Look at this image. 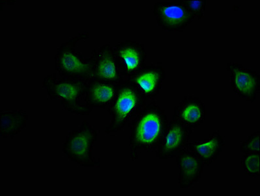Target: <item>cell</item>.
Instances as JSON below:
<instances>
[{
    "label": "cell",
    "mask_w": 260,
    "mask_h": 196,
    "mask_svg": "<svg viewBox=\"0 0 260 196\" xmlns=\"http://www.w3.org/2000/svg\"><path fill=\"white\" fill-rule=\"evenodd\" d=\"M165 110L156 101L146 104L129 124L130 159L136 161L139 151H156L168 124Z\"/></svg>",
    "instance_id": "cell-1"
},
{
    "label": "cell",
    "mask_w": 260,
    "mask_h": 196,
    "mask_svg": "<svg viewBox=\"0 0 260 196\" xmlns=\"http://www.w3.org/2000/svg\"><path fill=\"white\" fill-rule=\"evenodd\" d=\"M89 38L87 31H80L59 46L54 57V66L60 76L86 82L92 79L96 49L85 57L75 49L77 43Z\"/></svg>",
    "instance_id": "cell-2"
},
{
    "label": "cell",
    "mask_w": 260,
    "mask_h": 196,
    "mask_svg": "<svg viewBox=\"0 0 260 196\" xmlns=\"http://www.w3.org/2000/svg\"><path fill=\"white\" fill-rule=\"evenodd\" d=\"M87 83L52 73L45 77L42 86L46 90L48 96L58 101L68 112L88 116L92 112L93 108L85 101Z\"/></svg>",
    "instance_id": "cell-3"
},
{
    "label": "cell",
    "mask_w": 260,
    "mask_h": 196,
    "mask_svg": "<svg viewBox=\"0 0 260 196\" xmlns=\"http://www.w3.org/2000/svg\"><path fill=\"white\" fill-rule=\"evenodd\" d=\"M99 132L88 121L81 123L79 128L71 130L62 145L66 158L86 168L100 167V159L93 156Z\"/></svg>",
    "instance_id": "cell-4"
},
{
    "label": "cell",
    "mask_w": 260,
    "mask_h": 196,
    "mask_svg": "<svg viewBox=\"0 0 260 196\" xmlns=\"http://www.w3.org/2000/svg\"><path fill=\"white\" fill-rule=\"evenodd\" d=\"M147 102L131 84L125 81L121 83L115 99L107 108L112 119L105 128L106 134L108 135L122 131L146 106Z\"/></svg>",
    "instance_id": "cell-5"
},
{
    "label": "cell",
    "mask_w": 260,
    "mask_h": 196,
    "mask_svg": "<svg viewBox=\"0 0 260 196\" xmlns=\"http://www.w3.org/2000/svg\"><path fill=\"white\" fill-rule=\"evenodd\" d=\"M152 12L158 26L169 32L183 31L196 20L183 0L158 1Z\"/></svg>",
    "instance_id": "cell-6"
},
{
    "label": "cell",
    "mask_w": 260,
    "mask_h": 196,
    "mask_svg": "<svg viewBox=\"0 0 260 196\" xmlns=\"http://www.w3.org/2000/svg\"><path fill=\"white\" fill-rule=\"evenodd\" d=\"M227 70L234 92L241 100L254 103L260 92V75L252 68L240 63L228 62Z\"/></svg>",
    "instance_id": "cell-7"
},
{
    "label": "cell",
    "mask_w": 260,
    "mask_h": 196,
    "mask_svg": "<svg viewBox=\"0 0 260 196\" xmlns=\"http://www.w3.org/2000/svg\"><path fill=\"white\" fill-rule=\"evenodd\" d=\"M120 72L125 79L140 72L146 66L147 52L145 45L136 40H126L113 46Z\"/></svg>",
    "instance_id": "cell-8"
},
{
    "label": "cell",
    "mask_w": 260,
    "mask_h": 196,
    "mask_svg": "<svg viewBox=\"0 0 260 196\" xmlns=\"http://www.w3.org/2000/svg\"><path fill=\"white\" fill-rule=\"evenodd\" d=\"M192 133V129L171 120L159 140L156 150V158L160 160L176 158L188 147Z\"/></svg>",
    "instance_id": "cell-9"
},
{
    "label": "cell",
    "mask_w": 260,
    "mask_h": 196,
    "mask_svg": "<svg viewBox=\"0 0 260 196\" xmlns=\"http://www.w3.org/2000/svg\"><path fill=\"white\" fill-rule=\"evenodd\" d=\"M166 77V71L158 64L146 65L142 70L125 81L131 84L146 100L158 96Z\"/></svg>",
    "instance_id": "cell-10"
},
{
    "label": "cell",
    "mask_w": 260,
    "mask_h": 196,
    "mask_svg": "<svg viewBox=\"0 0 260 196\" xmlns=\"http://www.w3.org/2000/svg\"><path fill=\"white\" fill-rule=\"evenodd\" d=\"M205 118L206 106L198 97H184L177 102L173 109L172 120L190 129L200 126Z\"/></svg>",
    "instance_id": "cell-11"
},
{
    "label": "cell",
    "mask_w": 260,
    "mask_h": 196,
    "mask_svg": "<svg viewBox=\"0 0 260 196\" xmlns=\"http://www.w3.org/2000/svg\"><path fill=\"white\" fill-rule=\"evenodd\" d=\"M92 79L114 83H122L125 81L120 74L113 46L109 43L96 50Z\"/></svg>",
    "instance_id": "cell-12"
},
{
    "label": "cell",
    "mask_w": 260,
    "mask_h": 196,
    "mask_svg": "<svg viewBox=\"0 0 260 196\" xmlns=\"http://www.w3.org/2000/svg\"><path fill=\"white\" fill-rule=\"evenodd\" d=\"M179 169L178 188L191 189L200 181L205 167L203 161L188 147L176 157Z\"/></svg>",
    "instance_id": "cell-13"
},
{
    "label": "cell",
    "mask_w": 260,
    "mask_h": 196,
    "mask_svg": "<svg viewBox=\"0 0 260 196\" xmlns=\"http://www.w3.org/2000/svg\"><path fill=\"white\" fill-rule=\"evenodd\" d=\"M121 83L91 79L87 83L85 101L92 108H107L115 99Z\"/></svg>",
    "instance_id": "cell-14"
},
{
    "label": "cell",
    "mask_w": 260,
    "mask_h": 196,
    "mask_svg": "<svg viewBox=\"0 0 260 196\" xmlns=\"http://www.w3.org/2000/svg\"><path fill=\"white\" fill-rule=\"evenodd\" d=\"M225 145V141L222 134L214 131L208 138L190 142L187 147L199 157L206 167L219 158Z\"/></svg>",
    "instance_id": "cell-15"
},
{
    "label": "cell",
    "mask_w": 260,
    "mask_h": 196,
    "mask_svg": "<svg viewBox=\"0 0 260 196\" xmlns=\"http://www.w3.org/2000/svg\"><path fill=\"white\" fill-rule=\"evenodd\" d=\"M28 120V112L24 109L0 111V136L13 140L26 128Z\"/></svg>",
    "instance_id": "cell-16"
},
{
    "label": "cell",
    "mask_w": 260,
    "mask_h": 196,
    "mask_svg": "<svg viewBox=\"0 0 260 196\" xmlns=\"http://www.w3.org/2000/svg\"><path fill=\"white\" fill-rule=\"evenodd\" d=\"M260 152H248L241 156V167L252 179L259 177Z\"/></svg>",
    "instance_id": "cell-17"
},
{
    "label": "cell",
    "mask_w": 260,
    "mask_h": 196,
    "mask_svg": "<svg viewBox=\"0 0 260 196\" xmlns=\"http://www.w3.org/2000/svg\"><path fill=\"white\" fill-rule=\"evenodd\" d=\"M260 132L256 131L250 134L241 143L240 152L245 154L248 152H260Z\"/></svg>",
    "instance_id": "cell-18"
},
{
    "label": "cell",
    "mask_w": 260,
    "mask_h": 196,
    "mask_svg": "<svg viewBox=\"0 0 260 196\" xmlns=\"http://www.w3.org/2000/svg\"><path fill=\"white\" fill-rule=\"evenodd\" d=\"M183 2L195 19L200 20L204 17L207 4V0H183Z\"/></svg>",
    "instance_id": "cell-19"
}]
</instances>
